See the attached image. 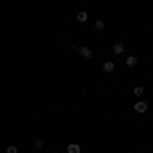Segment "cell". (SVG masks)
<instances>
[{
    "label": "cell",
    "mask_w": 153,
    "mask_h": 153,
    "mask_svg": "<svg viewBox=\"0 0 153 153\" xmlns=\"http://www.w3.org/2000/svg\"><path fill=\"white\" fill-rule=\"evenodd\" d=\"M133 94L135 96H143V86H135V88H133Z\"/></svg>",
    "instance_id": "ba28073f"
},
{
    "label": "cell",
    "mask_w": 153,
    "mask_h": 153,
    "mask_svg": "<svg viewBox=\"0 0 153 153\" xmlns=\"http://www.w3.org/2000/svg\"><path fill=\"white\" fill-rule=\"evenodd\" d=\"M147 108H149V106H147V102H137V104H135V112L145 114V112H147Z\"/></svg>",
    "instance_id": "7a4b0ae2"
},
{
    "label": "cell",
    "mask_w": 153,
    "mask_h": 153,
    "mask_svg": "<svg viewBox=\"0 0 153 153\" xmlns=\"http://www.w3.org/2000/svg\"><path fill=\"white\" fill-rule=\"evenodd\" d=\"M94 27L98 29V31H100V29H104V21H100V19H98V21L94 23Z\"/></svg>",
    "instance_id": "30bf717a"
},
{
    "label": "cell",
    "mask_w": 153,
    "mask_h": 153,
    "mask_svg": "<svg viewBox=\"0 0 153 153\" xmlns=\"http://www.w3.org/2000/svg\"><path fill=\"white\" fill-rule=\"evenodd\" d=\"M88 16H90V14H88L86 10H80V12H78V23H86Z\"/></svg>",
    "instance_id": "8992f818"
},
{
    "label": "cell",
    "mask_w": 153,
    "mask_h": 153,
    "mask_svg": "<svg viewBox=\"0 0 153 153\" xmlns=\"http://www.w3.org/2000/svg\"><path fill=\"white\" fill-rule=\"evenodd\" d=\"M102 70L108 74V71H114V61H104L102 63Z\"/></svg>",
    "instance_id": "5b68a950"
},
{
    "label": "cell",
    "mask_w": 153,
    "mask_h": 153,
    "mask_svg": "<svg viewBox=\"0 0 153 153\" xmlns=\"http://www.w3.org/2000/svg\"><path fill=\"white\" fill-rule=\"evenodd\" d=\"M6 153H19V147L16 145H8L6 147Z\"/></svg>",
    "instance_id": "9c48e42d"
},
{
    "label": "cell",
    "mask_w": 153,
    "mask_h": 153,
    "mask_svg": "<svg viewBox=\"0 0 153 153\" xmlns=\"http://www.w3.org/2000/svg\"><path fill=\"white\" fill-rule=\"evenodd\" d=\"M125 63H127V68H137V63H139V59L135 57V55H129Z\"/></svg>",
    "instance_id": "3957f363"
},
{
    "label": "cell",
    "mask_w": 153,
    "mask_h": 153,
    "mask_svg": "<svg viewBox=\"0 0 153 153\" xmlns=\"http://www.w3.org/2000/svg\"><path fill=\"white\" fill-rule=\"evenodd\" d=\"M33 145H35L37 149H41V147H43V139H35V141H33Z\"/></svg>",
    "instance_id": "8fae6325"
},
{
    "label": "cell",
    "mask_w": 153,
    "mask_h": 153,
    "mask_svg": "<svg viewBox=\"0 0 153 153\" xmlns=\"http://www.w3.org/2000/svg\"><path fill=\"white\" fill-rule=\"evenodd\" d=\"M78 53H80V57L82 59H92V49L90 47H86V45H82V47H78Z\"/></svg>",
    "instance_id": "6da1fadb"
},
{
    "label": "cell",
    "mask_w": 153,
    "mask_h": 153,
    "mask_svg": "<svg viewBox=\"0 0 153 153\" xmlns=\"http://www.w3.org/2000/svg\"><path fill=\"white\" fill-rule=\"evenodd\" d=\"M68 153H82V147L78 143H70L68 145Z\"/></svg>",
    "instance_id": "277c9868"
},
{
    "label": "cell",
    "mask_w": 153,
    "mask_h": 153,
    "mask_svg": "<svg viewBox=\"0 0 153 153\" xmlns=\"http://www.w3.org/2000/svg\"><path fill=\"white\" fill-rule=\"evenodd\" d=\"M112 51H114L117 55H120V53L125 51V45H123V43H114V45H112Z\"/></svg>",
    "instance_id": "52a82bcc"
}]
</instances>
